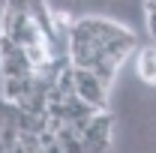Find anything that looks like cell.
Instances as JSON below:
<instances>
[{
  "label": "cell",
  "instance_id": "cell-1",
  "mask_svg": "<svg viewBox=\"0 0 156 153\" xmlns=\"http://www.w3.org/2000/svg\"><path fill=\"white\" fill-rule=\"evenodd\" d=\"M75 96L96 111H105L108 105V87L93 72H84V69H75Z\"/></svg>",
  "mask_w": 156,
  "mask_h": 153
},
{
  "label": "cell",
  "instance_id": "cell-2",
  "mask_svg": "<svg viewBox=\"0 0 156 153\" xmlns=\"http://www.w3.org/2000/svg\"><path fill=\"white\" fill-rule=\"evenodd\" d=\"M135 75L147 87H156V45H147L135 54Z\"/></svg>",
  "mask_w": 156,
  "mask_h": 153
}]
</instances>
